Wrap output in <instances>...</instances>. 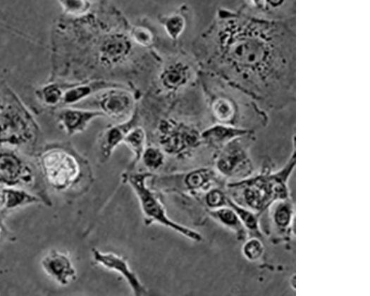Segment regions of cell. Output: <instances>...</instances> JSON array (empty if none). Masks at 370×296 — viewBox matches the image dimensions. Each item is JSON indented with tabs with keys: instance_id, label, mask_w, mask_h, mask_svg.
Segmentation results:
<instances>
[{
	"instance_id": "obj_17",
	"label": "cell",
	"mask_w": 370,
	"mask_h": 296,
	"mask_svg": "<svg viewBox=\"0 0 370 296\" xmlns=\"http://www.w3.org/2000/svg\"><path fill=\"white\" fill-rule=\"evenodd\" d=\"M209 213L219 224L233 231L238 240H246L247 231L238 214L231 206L226 205L217 209L209 210Z\"/></svg>"
},
{
	"instance_id": "obj_8",
	"label": "cell",
	"mask_w": 370,
	"mask_h": 296,
	"mask_svg": "<svg viewBox=\"0 0 370 296\" xmlns=\"http://www.w3.org/2000/svg\"><path fill=\"white\" fill-rule=\"evenodd\" d=\"M35 136V126L27 116L8 106L0 110V144L23 145Z\"/></svg>"
},
{
	"instance_id": "obj_23",
	"label": "cell",
	"mask_w": 370,
	"mask_h": 296,
	"mask_svg": "<svg viewBox=\"0 0 370 296\" xmlns=\"http://www.w3.org/2000/svg\"><path fill=\"white\" fill-rule=\"evenodd\" d=\"M165 152L160 148L146 147L142 160L144 166L151 171H157L165 163Z\"/></svg>"
},
{
	"instance_id": "obj_27",
	"label": "cell",
	"mask_w": 370,
	"mask_h": 296,
	"mask_svg": "<svg viewBox=\"0 0 370 296\" xmlns=\"http://www.w3.org/2000/svg\"><path fill=\"white\" fill-rule=\"evenodd\" d=\"M131 37L137 44L142 47H149L153 42V35L144 27H135L131 32Z\"/></svg>"
},
{
	"instance_id": "obj_30",
	"label": "cell",
	"mask_w": 370,
	"mask_h": 296,
	"mask_svg": "<svg viewBox=\"0 0 370 296\" xmlns=\"http://www.w3.org/2000/svg\"><path fill=\"white\" fill-rule=\"evenodd\" d=\"M46 98L50 104H56L63 98V92L57 87H50L46 91Z\"/></svg>"
},
{
	"instance_id": "obj_9",
	"label": "cell",
	"mask_w": 370,
	"mask_h": 296,
	"mask_svg": "<svg viewBox=\"0 0 370 296\" xmlns=\"http://www.w3.org/2000/svg\"><path fill=\"white\" fill-rule=\"evenodd\" d=\"M216 168L222 175L242 180L247 179L254 170L245 147L236 141L224 145L216 159Z\"/></svg>"
},
{
	"instance_id": "obj_28",
	"label": "cell",
	"mask_w": 370,
	"mask_h": 296,
	"mask_svg": "<svg viewBox=\"0 0 370 296\" xmlns=\"http://www.w3.org/2000/svg\"><path fill=\"white\" fill-rule=\"evenodd\" d=\"M66 10L72 14H82L87 11L88 5L84 0H62Z\"/></svg>"
},
{
	"instance_id": "obj_20",
	"label": "cell",
	"mask_w": 370,
	"mask_h": 296,
	"mask_svg": "<svg viewBox=\"0 0 370 296\" xmlns=\"http://www.w3.org/2000/svg\"><path fill=\"white\" fill-rule=\"evenodd\" d=\"M227 204L235 210L240 218L242 224L247 231L249 233L251 237H257L261 238V233L259 229V214L252 211L245 207L237 204L232 199L228 198Z\"/></svg>"
},
{
	"instance_id": "obj_22",
	"label": "cell",
	"mask_w": 370,
	"mask_h": 296,
	"mask_svg": "<svg viewBox=\"0 0 370 296\" xmlns=\"http://www.w3.org/2000/svg\"><path fill=\"white\" fill-rule=\"evenodd\" d=\"M187 80V70L182 65L169 67L162 75V82L170 89L179 87Z\"/></svg>"
},
{
	"instance_id": "obj_29",
	"label": "cell",
	"mask_w": 370,
	"mask_h": 296,
	"mask_svg": "<svg viewBox=\"0 0 370 296\" xmlns=\"http://www.w3.org/2000/svg\"><path fill=\"white\" fill-rule=\"evenodd\" d=\"M214 111L216 116L221 121H228L231 115V111L228 104L224 100H218L215 102L214 105Z\"/></svg>"
},
{
	"instance_id": "obj_6",
	"label": "cell",
	"mask_w": 370,
	"mask_h": 296,
	"mask_svg": "<svg viewBox=\"0 0 370 296\" xmlns=\"http://www.w3.org/2000/svg\"><path fill=\"white\" fill-rule=\"evenodd\" d=\"M216 171L212 168H199L187 173L155 176L151 178L152 188L165 192L184 191L195 192L209 190L216 180Z\"/></svg>"
},
{
	"instance_id": "obj_10",
	"label": "cell",
	"mask_w": 370,
	"mask_h": 296,
	"mask_svg": "<svg viewBox=\"0 0 370 296\" xmlns=\"http://www.w3.org/2000/svg\"><path fill=\"white\" fill-rule=\"evenodd\" d=\"M97 101L99 110L118 123L129 120L136 111L135 98L125 87L103 91L99 93Z\"/></svg>"
},
{
	"instance_id": "obj_4",
	"label": "cell",
	"mask_w": 370,
	"mask_h": 296,
	"mask_svg": "<svg viewBox=\"0 0 370 296\" xmlns=\"http://www.w3.org/2000/svg\"><path fill=\"white\" fill-rule=\"evenodd\" d=\"M153 175L151 173H123L122 180L124 183H128L136 195L140 209L144 216V224L150 226L153 224H159L177 233L185 236V238L196 242L202 240V235L198 232L177 223L169 218L166 207L161 202L154 190L147 184Z\"/></svg>"
},
{
	"instance_id": "obj_5",
	"label": "cell",
	"mask_w": 370,
	"mask_h": 296,
	"mask_svg": "<svg viewBox=\"0 0 370 296\" xmlns=\"http://www.w3.org/2000/svg\"><path fill=\"white\" fill-rule=\"evenodd\" d=\"M32 164L16 154L0 152V185L20 187L34 192L36 185H41L42 175ZM35 194V192H34Z\"/></svg>"
},
{
	"instance_id": "obj_7",
	"label": "cell",
	"mask_w": 370,
	"mask_h": 296,
	"mask_svg": "<svg viewBox=\"0 0 370 296\" xmlns=\"http://www.w3.org/2000/svg\"><path fill=\"white\" fill-rule=\"evenodd\" d=\"M159 132L162 151L177 158L188 156L202 141L197 130L182 124H163Z\"/></svg>"
},
{
	"instance_id": "obj_11",
	"label": "cell",
	"mask_w": 370,
	"mask_h": 296,
	"mask_svg": "<svg viewBox=\"0 0 370 296\" xmlns=\"http://www.w3.org/2000/svg\"><path fill=\"white\" fill-rule=\"evenodd\" d=\"M92 257L97 264L123 276L133 294L137 296H143L147 294V288L123 257L112 253V252H103L97 248H93Z\"/></svg>"
},
{
	"instance_id": "obj_13",
	"label": "cell",
	"mask_w": 370,
	"mask_h": 296,
	"mask_svg": "<svg viewBox=\"0 0 370 296\" xmlns=\"http://www.w3.org/2000/svg\"><path fill=\"white\" fill-rule=\"evenodd\" d=\"M139 114L136 111L129 120L118 123L102 132L99 140V153L102 161H106L111 157L116 148L124 142L128 132L139 125Z\"/></svg>"
},
{
	"instance_id": "obj_14",
	"label": "cell",
	"mask_w": 370,
	"mask_h": 296,
	"mask_svg": "<svg viewBox=\"0 0 370 296\" xmlns=\"http://www.w3.org/2000/svg\"><path fill=\"white\" fill-rule=\"evenodd\" d=\"M58 116L59 122L69 136L85 131L96 118L106 117L100 110L80 109H66L59 113Z\"/></svg>"
},
{
	"instance_id": "obj_21",
	"label": "cell",
	"mask_w": 370,
	"mask_h": 296,
	"mask_svg": "<svg viewBox=\"0 0 370 296\" xmlns=\"http://www.w3.org/2000/svg\"><path fill=\"white\" fill-rule=\"evenodd\" d=\"M273 211L274 224L280 229H286L291 225L292 219V206L289 200L284 199L275 202Z\"/></svg>"
},
{
	"instance_id": "obj_3",
	"label": "cell",
	"mask_w": 370,
	"mask_h": 296,
	"mask_svg": "<svg viewBox=\"0 0 370 296\" xmlns=\"http://www.w3.org/2000/svg\"><path fill=\"white\" fill-rule=\"evenodd\" d=\"M295 165V154L285 168L274 174L263 173L229 185L235 190L233 201L252 211L261 214L277 201L288 198L287 182Z\"/></svg>"
},
{
	"instance_id": "obj_24",
	"label": "cell",
	"mask_w": 370,
	"mask_h": 296,
	"mask_svg": "<svg viewBox=\"0 0 370 296\" xmlns=\"http://www.w3.org/2000/svg\"><path fill=\"white\" fill-rule=\"evenodd\" d=\"M244 256L251 261L259 260L264 253V246L259 238L250 237L242 247Z\"/></svg>"
},
{
	"instance_id": "obj_15",
	"label": "cell",
	"mask_w": 370,
	"mask_h": 296,
	"mask_svg": "<svg viewBox=\"0 0 370 296\" xmlns=\"http://www.w3.org/2000/svg\"><path fill=\"white\" fill-rule=\"evenodd\" d=\"M44 204L42 199L34 192L20 187L0 188V213L14 211L20 207Z\"/></svg>"
},
{
	"instance_id": "obj_12",
	"label": "cell",
	"mask_w": 370,
	"mask_h": 296,
	"mask_svg": "<svg viewBox=\"0 0 370 296\" xmlns=\"http://www.w3.org/2000/svg\"><path fill=\"white\" fill-rule=\"evenodd\" d=\"M42 269L54 283L66 287L77 279L78 271L70 257L64 252L51 249L41 260Z\"/></svg>"
},
{
	"instance_id": "obj_25",
	"label": "cell",
	"mask_w": 370,
	"mask_h": 296,
	"mask_svg": "<svg viewBox=\"0 0 370 296\" xmlns=\"http://www.w3.org/2000/svg\"><path fill=\"white\" fill-rule=\"evenodd\" d=\"M163 25L168 35L173 40L182 35L185 27V20L180 16L168 18L163 21Z\"/></svg>"
},
{
	"instance_id": "obj_31",
	"label": "cell",
	"mask_w": 370,
	"mask_h": 296,
	"mask_svg": "<svg viewBox=\"0 0 370 296\" xmlns=\"http://www.w3.org/2000/svg\"><path fill=\"white\" fill-rule=\"evenodd\" d=\"M2 234V222L0 221V236H1Z\"/></svg>"
},
{
	"instance_id": "obj_16",
	"label": "cell",
	"mask_w": 370,
	"mask_h": 296,
	"mask_svg": "<svg viewBox=\"0 0 370 296\" xmlns=\"http://www.w3.org/2000/svg\"><path fill=\"white\" fill-rule=\"evenodd\" d=\"M113 87H125V85L112 82L99 80L72 85L63 95L64 102L74 104L94 94Z\"/></svg>"
},
{
	"instance_id": "obj_19",
	"label": "cell",
	"mask_w": 370,
	"mask_h": 296,
	"mask_svg": "<svg viewBox=\"0 0 370 296\" xmlns=\"http://www.w3.org/2000/svg\"><path fill=\"white\" fill-rule=\"evenodd\" d=\"M240 133L239 130L217 125L204 130L201 135V139L214 146H224Z\"/></svg>"
},
{
	"instance_id": "obj_18",
	"label": "cell",
	"mask_w": 370,
	"mask_h": 296,
	"mask_svg": "<svg viewBox=\"0 0 370 296\" xmlns=\"http://www.w3.org/2000/svg\"><path fill=\"white\" fill-rule=\"evenodd\" d=\"M146 132L142 127L138 125L128 132L123 143L129 147V149L133 154V157L127 171L124 173L125 174L132 173L136 168L142 160L146 148Z\"/></svg>"
},
{
	"instance_id": "obj_26",
	"label": "cell",
	"mask_w": 370,
	"mask_h": 296,
	"mask_svg": "<svg viewBox=\"0 0 370 296\" xmlns=\"http://www.w3.org/2000/svg\"><path fill=\"white\" fill-rule=\"evenodd\" d=\"M205 203L210 210L219 209V207L228 205L226 197L224 192L218 189L212 188L207 190L205 196Z\"/></svg>"
},
{
	"instance_id": "obj_1",
	"label": "cell",
	"mask_w": 370,
	"mask_h": 296,
	"mask_svg": "<svg viewBox=\"0 0 370 296\" xmlns=\"http://www.w3.org/2000/svg\"><path fill=\"white\" fill-rule=\"evenodd\" d=\"M277 34L271 25L237 23L228 25L221 36L225 56L237 80L261 93L274 92L285 81L288 70L283 41Z\"/></svg>"
},
{
	"instance_id": "obj_2",
	"label": "cell",
	"mask_w": 370,
	"mask_h": 296,
	"mask_svg": "<svg viewBox=\"0 0 370 296\" xmlns=\"http://www.w3.org/2000/svg\"><path fill=\"white\" fill-rule=\"evenodd\" d=\"M37 168L42 180L58 192L87 190L92 182V171L87 160L70 146H49L37 156Z\"/></svg>"
}]
</instances>
